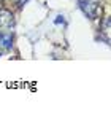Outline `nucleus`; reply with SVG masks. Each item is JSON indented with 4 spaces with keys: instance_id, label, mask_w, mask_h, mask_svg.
<instances>
[{
    "instance_id": "f257e3e1",
    "label": "nucleus",
    "mask_w": 111,
    "mask_h": 124,
    "mask_svg": "<svg viewBox=\"0 0 111 124\" xmlns=\"http://www.w3.org/2000/svg\"><path fill=\"white\" fill-rule=\"evenodd\" d=\"M78 5L82 10V13L90 19H95L98 16V13H100V7L97 3H94V2H90V0H79Z\"/></svg>"
},
{
    "instance_id": "f03ea898",
    "label": "nucleus",
    "mask_w": 111,
    "mask_h": 124,
    "mask_svg": "<svg viewBox=\"0 0 111 124\" xmlns=\"http://www.w3.org/2000/svg\"><path fill=\"white\" fill-rule=\"evenodd\" d=\"M11 43H13L11 35H5V33H2V35H0V45H2L5 49H10V48H11Z\"/></svg>"
},
{
    "instance_id": "7ed1b4c3",
    "label": "nucleus",
    "mask_w": 111,
    "mask_h": 124,
    "mask_svg": "<svg viewBox=\"0 0 111 124\" xmlns=\"http://www.w3.org/2000/svg\"><path fill=\"white\" fill-rule=\"evenodd\" d=\"M64 24V16H57V19H56V21H54V24Z\"/></svg>"
}]
</instances>
